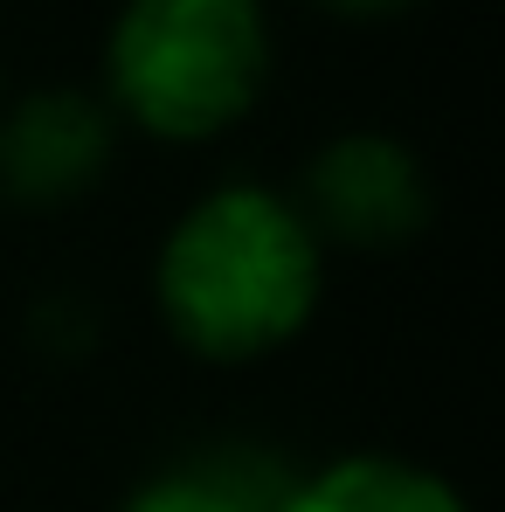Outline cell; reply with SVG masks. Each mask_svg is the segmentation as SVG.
Returning a JSON list of instances; mask_svg holds the SVG:
<instances>
[{
	"instance_id": "obj_5",
	"label": "cell",
	"mask_w": 505,
	"mask_h": 512,
	"mask_svg": "<svg viewBox=\"0 0 505 512\" xmlns=\"http://www.w3.org/2000/svg\"><path fill=\"white\" fill-rule=\"evenodd\" d=\"M298 471L263 443H208L146 478L118 512H284Z\"/></svg>"
},
{
	"instance_id": "obj_3",
	"label": "cell",
	"mask_w": 505,
	"mask_h": 512,
	"mask_svg": "<svg viewBox=\"0 0 505 512\" xmlns=\"http://www.w3.org/2000/svg\"><path fill=\"white\" fill-rule=\"evenodd\" d=\"M305 201H312L305 229L353 243V250H395L429 222V180L416 153L374 132L333 139L305 173Z\"/></svg>"
},
{
	"instance_id": "obj_6",
	"label": "cell",
	"mask_w": 505,
	"mask_h": 512,
	"mask_svg": "<svg viewBox=\"0 0 505 512\" xmlns=\"http://www.w3.org/2000/svg\"><path fill=\"white\" fill-rule=\"evenodd\" d=\"M284 512H471L436 471H416L402 457H339L326 471L298 478Z\"/></svg>"
},
{
	"instance_id": "obj_7",
	"label": "cell",
	"mask_w": 505,
	"mask_h": 512,
	"mask_svg": "<svg viewBox=\"0 0 505 512\" xmlns=\"http://www.w3.org/2000/svg\"><path fill=\"white\" fill-rule=\"evenodd\" d=\"M339 14H395V7H416V0H326Z\"/></svg>"
},
{
	"instance_id": "obj_1",
	"label": "cell",
	"mask_w": 505,
	"mask_h": 512,
	"mask_svg": "<svg viewBox=\"0 0 505 512\" xmlns=\"http://www.w3.org/2000/svg\"><path fill=\"white\" fill-rule=\"evenodd\" d=\"M319 277H326L319 236L284 194L215 187L167 236L153 291L173 340H187L208 360H256L305 333Z\"/></svg>"
},
{
	"instance_id": "obj_2",
	"label": "cell",
	"mask_w": 505,
	"mask_h": 512,
	"mask_svg": "<svg viewBox=\"0 0 505 512\" xmlns=\"http://www.w3.org/2000/svg\"><path fill=\"white\" fill-rule=\"evenodd\" d=\"M111 97L160 139H215L270 77L263 0H132L104 49Z\"/></svg>"
},
{
	"instance_id": "obj_4",
	"label": "cell",
	"mask_w": 505,
	"mask_h": 512,
	"mask_svg": "<svg viewBox=\"0 0 505 512\" xmlns=\"http://www.w3.org/2000/svg\"><path fill=\"white\" fill-rule=\"evenodd\" d=\"M111 167V111L84 90H35L0 118V187L28 208L90 194Z\"/></svg>"
}]
</instances>
